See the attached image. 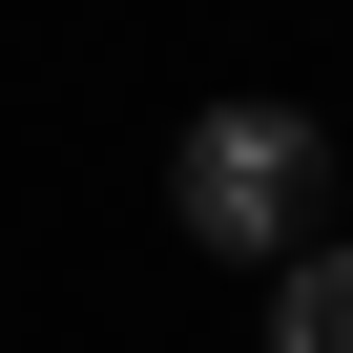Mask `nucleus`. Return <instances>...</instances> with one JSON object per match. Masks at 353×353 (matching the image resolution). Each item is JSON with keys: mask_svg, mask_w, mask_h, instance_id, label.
<instances>
[{"mask_svg": "<svg viewBox=\"0 0 353 353\" xmlns=\"http://www.w3.org/2000/svg\"><path fill=\"white\" fill-rule=\"evenodd\" d=\"M166 208H188V250H229V270H291L312 250V104H188Z\"/></svg>", "mask_w": 353, "mask_h": 353, "instance_id": "1", "label": "nucleus"}, {"mask_svg": "<svg viewBox=\"0 0 353 353\" xmlns=\"http://www.w3.org/2000/svg\"><path fill=\"white\" fill-rule=\"evenodd\" d=\"M270 353H353V250H332V229L270 270Z\"/></svg>", "mask_w": 353, "mask_h": 353, "instance_id": "2", "label": "nucleus"}]
</instances>
